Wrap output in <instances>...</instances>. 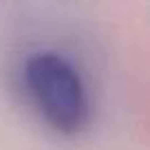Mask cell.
<instances>
[{
  "label": "cell",
  "mask_w": 150,
  "mask_h": 150,
  "mask_svg": "<svg viewBox=\"0 0 150 150\" xmlns=\"http://www.w3.org/2000/svg\"><path fill=\"white\" fill-rule=\"evenodd\" d=\"M27 84L38 110L53 128L73 132L86 122V95L75 69L55 53H38L27 64Z\"/></svg>",
  "instance_id": "cell-1"
}]
</instances>
